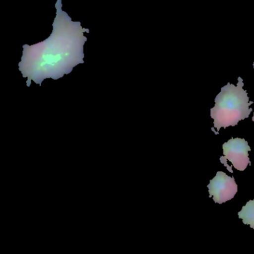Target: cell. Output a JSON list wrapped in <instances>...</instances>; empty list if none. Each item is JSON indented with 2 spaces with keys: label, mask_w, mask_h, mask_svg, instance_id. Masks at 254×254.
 <instances>
[{
  "label": "cell",
  "mask_w": 254,
  "mask_h": 254,
  "mask_svg": "<svg viewBox=\"0 0 254 254\" xmlns=\"http://www.w3.org/2000/svg\"><path fill=\"white\" fill-rule=\"evenodd\" d=\"M62 6V0H57L50 36L38 44L23 46L19 70L23 78H27L28 87L32 81L41 86L47 78H63L74 67L84 64V47L87 38L84 34L90 33V30L82 28L80 22L72 21Z\"/></svg>",
  "instance_id": "1"
},
{
  "label": "cell",
  "mask_w": 254,
  "mask_h": 254,
  "mask_svg": "<svg viewBox=\"0 0 254 254\" xmlns=\"http://www.w3.org/2000/svg\"><path fill=\"white\" fill-rule=\"evenodd\" d=\"M222 148L224 160L230 161L237 170L245 171L251 163L248 157L251 147L245 139L231 138L223 144Z\"/></svg>",
  "instance_id": "3"
},
{
  "label": "cell",
  "mask_w": 254,
  "mask_h": 254,
  "mask_svg": "<svg viewBox=\"0 0 254 254\" xmlns=\"http://www.w3.org/2000/svg\"><path fill=\"white\" fill-rule=\"evenodd\" d=\"M239 217L244 224H248L254 230V199L249 200L239 212Z\"/></svg>",
  "instance_id": "5"
},
{
  "label": "cell",
  "mask_w": 254,
  "mask_h": 254,
  "mask_svg": "<svg viewBox=\"0 0 254 254\" xmlns=\"http://www.w3.org/2000/svg\"><path fill=\"white\" fill-rule=\"evenodd\" d=\"M252 120H253V121H254V117H253Z\"/></svg>",
  "instance_id": "6"
},
{
  "label": "cell",
  "mask_w": 254,
  "mask_h": 254,
  "mask_svg": "<svg viewBox=\"0 0 254 254\" xmlns=\"http://www.w3.org/2000/svg\"><path fill=\"white\" fill-rule=\"evenodd\" d=\"M243 86V80L239 77L237 85L228 83L215 97V105L210 110V116L214 120V127L218 131L221 127L236 126L251 114L252 109L250 105L254 102H249Z\"/></svg>",
  "instance_id": "2"
},
{
  "label": "cell",
  "mask_w": 254,
  "mask_h": 254,
  "mask_svg": "<svg viewBox=\"0 0 254 254\" xmlns=\"http://www.w3.org/2000/svg\"><path fill=\"white\" fill-rule=\"evenodd\" d=\"M209 197H213L217 203H223L234 197L238 191V186L234 178L229 177L224 172H218L213 179L209 181Z\"/></svg>",
  "instance_id": "4"
},
{
  "label": "cell",
  "mask_w": 254,
  "mask_h": 254,
  "mask_svg": "<svg viewBox=\"0 0 254 254\" xmlns=\"http://www.w3.org/2000/svg\"><path fill=\"white\" fill-rule=\"evenodd\" d=\"M253 66H254V64H253Z\"/></svg>",
  "instance_id": "7"
}]
</instances>
